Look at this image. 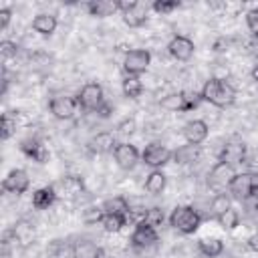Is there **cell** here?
<instances>
[{
    "mask_svg": "<svg viewBox=\"0 0 258 258\" xmlns=\"http://www.w3.org/2000/svg\"><path fill=\"white\" fill-rule=\"evenodd\" d=\"M54 189L58 196H64V198H79L81 194H85V181L79 177V175H67L62 177L60 181L54 183Z\"/></svg>",
    "mask_w": 258,
    "mask_h": 258,
    "instance_id": "15",
    "label": "cell"
},
{
    "mask_svg": "<svg viewBox=\"0 0 258 258\" xmlns=\"http://www.w3.org/2000/svg\"><path fill=\"white\" fill-rule=\"evenodd\" d=\"M228 191L232 196V200H250L254 196V187H252V173L250 171H242L236 173L228 185Z\"/></svg>",
    "mask_w": 258,
    "mask_h": 258,
    "instance_id": "9",
    "label": "cell"
},
{
    "mask_svg": "<svg viewBox=\"0 0 258 258\" xmlns=\"http://www.w3.org/2000/svg\"><path fill=\"white\" fill-rule=\"evenodd\" d=\"M149 62H151V52L149 50H145V48H133V50H127L125 52L123 71H125V75L139 77L141 73L147 71Z\"/></svg>",
    "mask_w": 258,
    "mask_h": 258,
    "instance_id": "6",
    "label": "cell"
},
{
    "mask_svg": "<svg viewBox=\"0 0 258 258\" xmlns=\"http://www.w3.org/2000/svg\"><path fill=\"white\" fill-rule=\"evenodd\" d=\"M163 220H165V214H163V210H161V208H157V206H153V208H149V210H145V216H143V222H147L149 226H153V228H157V226H161V224H163Z\"/></svg>",
    "mask_w": 258,
    "mask_h": 258,
    "instance_id": "33",
    "label": "cell"
},
{
    "mask_svg": "<svg viewBox=\"0 0 258 258\" xmlns=\"http://www.w3.org/2000/svg\"><path fill=\"white\" fill-rule=\"evenodd\" d=\"M216 222H218L224 230H236V228L240 226V214H238L236 208H230L228 212H224L222 216H218Z\"/></svg>",
    "mask_w": 258,
    "mask_h": 258,
    "instance_id": "32",
    "label": "cell"
},
{
    "mask_svg": "<svg viewBox=\"0 0 258 258\" xmlns=\"http://www.w3.org/2000/svg\"><path fill=\"white\" fill-rule=\"evenodd\" d=\"M198 250L206 258H216L224 252V242L220 238H202L198 240Z\"/></svg>",
    "mask_w": 258,
    "mask_h": 258,
    "instance_id": "25",
    "label": "cell"
},
{
    "mask_svg": "<svg viewBox=\"0 0 258 258\" xmlns=\"http://www.w3.org/2000/svg\"><path fill=\"white\" fill-rule=\"evenodd\" d=\"M28 187H30V177H28V173H26L24 169H20V167L10 169L8 175H6L4 181H2V189L8 191V194H16V196L24 194Z\"/></svg>",
    "mask_w": 258,
    "mask_h": 258,
    "instance_id": "12",
    "label": "cell"
},
{
    "mask_svg": "<svg viewBox=\"0 0 258 258\" xmlns=\"http://www.w3.org/2000/svg\"><path fill=\"white\" fill-rule=\"evenodd\" d=\"M121 89H123V95L129 97V99H137L141 93H143V83L139 77L135 75H125L123 83H121Z\"/></svg>",
    "mask_w": 258,
    "mask_h": 258,
    "instance_id": "27",
    "label": "cell"
},
{
    "mask_svg": "<svg viewBox=\"0 0 258 258\" xmlns=\"http://www.w3.org/2000/svg\"><path fill=\"white\" fill-rule=\"evenodd\" d=\"M252 79L258 83V62H256V64H254V69H252Z\"/></svg>",
    "mask_w": 258,
    "mask_h": 258,
    "instance_id": "44",
    "label": "cell"
},
{
    "mask_svg": "<svg viewBox=\"0 0 258 258\" xmlns=\"http://www.w3.org/2000/svg\"><path fill=\"white\" fill-rule=\"evenodd\" d=\"M167 52H169L175 60L185 62V60H189V58L194 56V52H196V44H194V40H191L189 36L175 34V36L169 40V44H167Z\"/></svg>",
    "mask_w": 258,
    "mask_h": 258,
    "instance_id": "10",
    "label": "cell"
},
{
    "mask_svg": "<svg viewBox=\"0 0 258 258\" xmlns=\"http://www.w3.org/2000/svg\"><path fill=\"white\" fill-rule=\"evenodd\" d=\"M204 218L194 206H175L169 214V226L179 234H194L202 226Z\"/></svg>",
    "mask_w": 258,
    "mask_h": 258,
    "instance_id": "2",
    "label": "cell"
},
{
    "mask_svg": "<svg viewBox=\"0 0 258 258\" xmlns=\"http://www.w3.org/2000/svg\"><path fill=\"white\" fill-rule=\"evenodd\" d=\"M246 159V145L244 141H228L220 151V161H226L230 165L244 163Z\"/></svg>",
    "mask_w": 258,
    "mask_h": 258,
    "instance_id": "17",
    "label": "cell"
},
{
    "mask_svg": "<svg viewBox=\"0 0 258 258\" xmlns=\"http://www.w3.org/2000/svg\"><path fill=\"white\" fill-rule=\"evenodd\" d=\"M256 212H258V198H256Z\"/></svg>",
    "mask_w": 258,
    "mask_h": 258,
    "instance_id": "45",
    "label": "cell"
},
{
    "mask_svg": "<svg viewBox=\"0 0 258 258\" xmlns=\"http://www.w3.org/2000/svg\"><path fill=\"white\" fill-rule=\"evenodd\" d=\"M246 24H248V30L258 36V8H252L246 12Z\"/></svg>",
    "mask_w": 258,
    "mask_h": 258,
    "instance_id": "38",
    "label": "cell"
},
{
    "mask_svg": "<svg viewBox=\"0 0 258 258\" xmlns=\"http://www.w3.org/2000/svg\"><path fill=\"white\" fill-rule=\"evenodd\" d=\"M125 224H127V216H121V214H103V218H101L103 230L111 232V234L121 232Z\"/></svg>",
    "mask_w": 258,
    "mask_h": 258,
    "instance_id": "28",
    "label": "cell"
},
{
    "mask_svg": "<svg viewBox=\"0 0 258 258\" xmlns=\"http://www.w3.org/2000/svg\"><path fill=\"white\" fill-rule=\"evenodd\" d=\"M157 240H159L157 228L149 226V224L143 222V220H139V222L135 224V228H133V232H131V238H129V242H131L135 248H151V246L157 244Z\"/></svg>",
    "mask_w": 258,
    "mask_h": 258,
    "instance_id": "7",
    "label": "cell"
},
{
    "mask_svg": "<svg viewBox=\"0 0 258 258\" xmlns=\"http://www.w3.org/2000/svg\"><path fill=\"white\" fill-rule=\"evenodd\" d=\"M77 103L85 111H99V107L105 103V93L99 83H87L77 93Z\"/></svg>",
    "mask_w": 258,
    "mask_h": 258,
    "instance_id": "4",
    "label": "cell"
},
{
    "mask_svg": "<svg viewBox=\"0 0 258 258\" xmlns=\"http://www.w3.org/2000/svg\"><path fill=\"white\" fill-rule=\"evenodd\" d=\"M179 6H181L179 0H155V2L151 4V8H153L155 12H159V14H167V12H171V10H177Z\"/></svg>",
    "mask_w": 258,
    "mask_h": 258,
    "instance_id": "34",
    "label": "cell"
},
{
    "mask_svg": "<svg viewBox=\"0 0 258 258\" xmlns=\"http://www.w3.org/2000/svg\"><path fill=\"white\" fill-rule=\"evenodd\" d=\"M147 10H149V6L147 4H143V2H137L131 10H127V12H123V22L129 26V28H139V26H143L145 22H147Z\"/></svg>",
    "mask_w": 258,
    "mask_h": 258,
    "instance_id": "20",
    "label": "cell"
},
{
    "mask_svg": "<svg viewBox=\"0 0 258 258\" xmlns=\"http://www.w3.org/2000/svg\"><path fill=\"white\" fill-rule=\"evenodd\" d=\"M58 26V20L54 14H48V12H40L32 18V28L34 32L42 34V36H50Z\"/></svg>",
    "mask_w": 258,
    "mask_h": 258,
    "instance_id": "21",
    "label": "cell"
},
{
    "mask_svg": "<svg viewBox=\"0 0 258 258\" xmlns=\"http://www.w3.org/2000/svg\"><path fill=\"white\" fill-rule=\"evenodd\" d=\"M12 18V10L10 8H0V30H6Z\"/></svg>",
    "mask_w": 258,
    "mask_h": 258,
    "instance_id": "39",
    "label": "cell"
},
{
    "mask_svg": "<svg viewBox=\"0 0 258 258\" xmlns=\"http://www.w3.org/2000/svg\"><path fill=\"white\" fill-rule=\"evenodd\" d=\"M165 183H167V177L161 169H153L147 177H145V191L151 194V196H159L163 189H165Z\"/></svg>",
    "mask_w": 258,
    "mask_h": 258,
    "instance_id": "24",
    "label": "cell"
},
{
    "mask_svg": "<svg viewBox=\"0 0 258 258\" xmlns=\"http://www.w3.org/2000/svg\"><path fill=\"white\" fill-rule=\"evenodd\" d=\"M101 208H103L105 214H121V216H129V212H131V206H129V202H127L123 196H115V198L105 200V202L101 204Z\"/></svg>",
    "mask_w": 258,
    "mask_h": 258,
    "instance_id": "26",
    "label": "cell"
},
{
    "mask_svg": "<svg viewBox=\"0 0 258 258\" xmlns=\"http://www.w3.org/2000/svg\"><path fill=\"white\" fill-rule=\"evenodd\" d=\"M161 107L173 113H187L185 111V99H183V91L181 93H171L167 97L161 99Z\"/></svg>",
    "mask_w": 258,
    "mask_h": 258,
    "instance_id": "30",
    "label": "cell"
},
{
    "mask_svg": "<svg viewBox=\"0 0 258 258\" xmlns=\"http://www.w3.org/2000/svg\"><path fill=\"white\" fill-rule=\"evenodd\" d=\"M71 254H73V258H105V250L85 238L77 240L71 246Z\"/></svg>",
    "mask_w": 258,
    "mask_h": 258,
    "instance_id": "18",
    "label": "cell"
},
{
    "mask_svg": "<svg viewBox=\"0 0 258 258\" xmlns=\"http://www.w3.org/2000/svg\"><path fill=\"white\" fill-rule=\"evenodd\" d=\"M85 8L91 16H97V18H105V16L119 12L117 2H113V0H91L85 4Z\"/></svg>",
    "mask_w": 258,
    "mask_h": 258,
    "instance_id": "23",
    "label": "cell"
},
{
    "mask_svg": "<svg viewBox=\"0 0 258 258\" xmlns=\"http://www.w3.org/2000/svg\"><path fill=\"white\" fill-rule=\"evenodd\" d=\"M173 159V151L161 143H149L145 145V149L141 151V161L153 169H161L165 163H169Z\"/></svg>",
    "mask_w": 258,
    "mask_h": 258,
    "instance_id": "5",
    "label": "cell"
},
{
    "mask_svg": "<svg viewBox=\"0 0 258 258\" xmlns=\"http://www.w3.org/2000/svg\"><path fill=\"white\" fill-rule=\"evenodd\" d=\"M0 54H2V60H8L12 56L18 54V44L12 42V40H2L0 42Z\"/></svg>",
    "mask_w": 258,
    "mask_h": 258,
    "instance_id": "36",
    "label": "cell"
},
{
    "mask_svg": "<svg viewBox=\"0 0 258 258\" xmlns=\"http://www.w3.org/2000/svg\"><path fill=\"white\" fill-rule=\"evenodd\" d=\"M113 159L121 169L129 171V169H133L137 165V161L141 159V153H139V149L135 145L123 141V143H117V147L113 149Z\"/></svg>",
    "mask_w": 258,
    "mask_h": 258,
    "instance_id": "8",
    "label": "cell"
},
{
    "mask_svg": "<svg viewBox=\"0 0 258 258\" xmlns=\"http://www.w3.org/2000/svg\"><path fill=\"white\" fill-rule=\"evenodd\" d=\"M103 208L101 206H91V208H87L85 212H83V218H85V222L87 224H101V218H103Z\"/></svg>",
    "mask_w": 258,
    "mask_h": 258,
    "instance_id": "35",
    "label": "cell"
},
{
    "mask_svg": "<svg viewBox=\"0 0 258 258\" xmlns=\"http://www.w3.org/2000/svg\"><path fill=\"white\" fill-rule=\"evenodd\" d=\"M56 198H58V194H56L54 185H44L32 194V206L36 210H48L56 202Z\"/></svg>",
    "mask_w": 258,
    "mask_h": 258,
    "instance_id": "22",
    "label": "cell"
},
{
    "mask_svg": "<svg viewBox=\"0 0 258 258\" xmlns=\"http://www.w3.org/2000/svg\"><path fill=\"white\" fill-rule=\"evenodd\" d=\"M236 175V169H234V165H230V163H226V161H216L214 165H212V169L208 171V185L212 187V189H216L218 194H222V191H226L228 189V185H230V181H232V177Z\"/></svg>",
    "mask_w": 258,
    "mask_h": 258,
    "instance_id": "3",
    "label": "cell"
},
{
    "mask_svg": "<svg viewBox=\"0 0 258 258\" xmlns=\"http://www.w3.org/2000/svg\"><path fill=\"white\" fill-rule=\"evenodd\" d=\"M230 208H232V196H228L226 191L216 194V196L212 198V202H210V210H212V216H214V218L222 216V214L228 212Z\"/></svg>",
    "mask_w": 258,
    "mask_h": 258,
    "instance_id": "29",
    "label": "cell"
},
{
    "mask_svg": "<svg viewBox=\"0 0 258 258\" xmlns=\"http://www.w3.org/2000/svg\"><path fill=\"white\" fill-rule=\"evenodd\" d=\"M200 95H202L204 101H208V103H212L214 107H220V109H226V107H230V105L236 101V91H234V87H232L230 83L218 79V77L208 79V81L204 83Z\"/></svg>",
    "mask_w": 258,
    "mask_h": 258,
    "instance_id": "1",
    "label": "cell"
},
{
    "mask_svg": "<svg viewBox=\"0 0 258 258\" xmlns=\"http://www.w3.org/2000/svg\"><path fill=\"white\" fill-rule=\"evenodd\" d=\"M135 129H137V123H135L133 117H127V119H123V121L117 123V131L121 135H131V133H135Z\"/></svg>",
    "mask_w": 258,
    "mask_h": 258,
    "instance_id": "37",
    "label": "cell"
},
{
    "mask_svg": "<svg viewBox=\"0 0 258 258\" xmlns=\"http://www.w3.org/2000/svg\"><path fill=\"white\" fill-rule=\"evenodd\" d=\"M246 244H248V248H250L252 252H256V254H258V232H254V234L248 238V242H246Z\"/></svg>",
    "mask_w": 258,
    "mask_h": 258,
    "instance_id": "41",
    "label": "cell"
},
{
    "mask_svg": "<svg viewBox=\"0 0 258 258\" xmlns=\"http://www.w3.org/2000/svg\"><path fill=\"white\" fill-rule=\"evenodd\" d=\"M208 133H210V129H208V123L204 119H191L181 129L183 139L191 145H202L208 139Z\"/></svg>",
    "mask_w": 258,
    "mask_h": 258,
    "instance_id": "13",
    "label": "cell"
},
{
    "mask_svg": "<svg viewBox=\"0 0 258 258\" xmlns=\"http://www.w3.org/2000/svg\"><path fill=\"white\" fill-rule=\"evenodd\" d=\"M111 113H113V105H111V103H107V101H105V103L99 107V111H97V115H99V117H103V119H107Z\"/></svg>",
    "mask_w": 258,
    "mask_h": 258,
    "instance_id": "40",
    "label": "cell"
},
{
    "mask_svg": "<svg viewBox=\"0 0 258 258\" xmlns=\"http://www.w3.org/2000/svg\"><path fill=\"white\" fill-rule=\"evenodd\" d=\"M202 155V147L200 145H191V143H185V145H179L177 149H173V159L177 165H189V163H196Z\"/></svg>",
    "mask_w": 258,
    "mask_h": 258,
    "instance_id": "19",
    "label": "cell"
},
{
    "mask_svg": "<svg viewBox=\"0 0 258 258\" xmlns=\"http://www.w3.org/2000/svg\"><path fill=\"white\" fill-rule=\"evenodd\" d=\"M16 133V111H6L0 121V137L6 141Z\"/></svg>",
    "mask_w": 258,
    "mask_h": 258,
    "instance_id": "31",
    "label": "cell"
},
{
    "mask_svg": "<svg viewBox=\"0 0 258 258\" xmlns=\"http://www.w3.org/2000/svg\"><path fill=\"white\" fill-rule=\"evenodd\" d=\"M87 147L95 155H105V153H113V149L117 147V141H115V135L111 131H101L89 139Z\"/></svg>",
    "mask_w": 258,
    "mask_h": 258,
    "instance_id": "14",
    "label": "cell"
},
{
    "mask_svg": "<svg viewBox=\"0 0 258 258\" xmlns=\"http://www.w3.org/2000/svg\"><path fill=\"white\" fill-rule=\"evenodd\" d=\"M252 187H254V196H258V171L252 173Z\"/></svg>",
    "mask_w": 258,
    "mask_h": 258,
    "instance_id": "43",
    "label": "cell"
},
{
    "mask_svg": "<svg viewBox=\"0 0 258 258\" xmlns=\"http://www.w3.org/2000/svg\"><path fill=\"white\" fill-rule=\"evenodd\" d=\"M226 46H228V40H226V38H218V40L214 42V50H216V52L226 50Z\"/></svg>",
    "mask_w": 258,
    "mask_h": 258,
    "instance_id": "42",
    "label": "cell"
},
{
    "mask_svg": "<svg viewBox=\"0 0 258 258\" xmlns=\"http://www.w3.org/2000/svg\"><path fill=\"white\" fill-rule=\"evenodd\" d=\"M48 109L50 113L56 117V119H73L77 109H79V103H77V97H67V95H58V97H52L50 103H48Z\"/></svg>",
    "mask_w": 258,
    "mask_h": 258,
    "instance_id": "11",
    "label": "cell"
},
{
    "mask_svg": "<svg viewBox=\"0 0 258 258\" xmlns=\"http://www.w3.org/2000/svg\"><path fill=\"white\" fill-rule=\"evenodd\" d=\"M20 149H22V153H24L26 157H30V159L36 161V163H46L48 157H50L46 145H42V141H38V139H34V137L24 139V141L20 143Z\"/></svg>",
    "mask_w": 258,
    "mask_h": 258,
    "instance_id": "16",
    "label": "cell"
}]
</instances>
